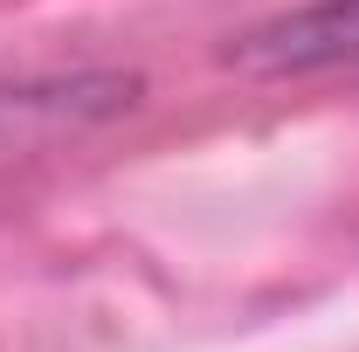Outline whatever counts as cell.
Returning a JSON list of instances; mask_svg holds the SVG:
<instances>
[{
  "mask_svg": "<svg viewBox=\"0 0 359 352\" xmlns=\"http://www.w3.org/2000/svg\"><path fill=\"white\" fill-rule=\"evenodd\" d=\"M228 62L249 76H304V69L359 62V0H304L263 28L235 35Z\"/></svg>",
  "mask_w": 359,
  "mask_h": 352,
  "instance_id": "obj_1",
  "label": "cell"
}]
</instances>
